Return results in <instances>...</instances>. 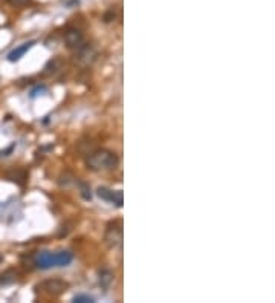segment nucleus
<instances>
[{
  "label": "nucleus",
  "mask_w": 275,
  "mask_h": 303,
  "mask_svg": "<svg viewBox=\"0 0 275 303\" xmlns=\"http://www.w3.org/2000/svg\"><path fill=\"white\" fill-rule=\"evenodd\" d=\"M118 156L113 152L106 150V149H98L92 152L86 159L87 169L93 172H100V170H112L118 165Z\"/></svg>",
  "instance_id": "1"
},
{
  "label": "nucleus",
  "mask_w": 275,
  "mask_h": 303,
  "mask_svg": "<svg viewBox=\"0 0 275 303\" xmlns=\"http://www.w3.org/2000/svg\"><path fill=\"white\" fill-rule=\"evenodd\" d=\"M72 254L69 251H58V253H38L34 259V265L41 270H48L52 267H67L72 262Z\"/></svg>",
  "instance_id": "2"
},
{
  "label": "nucleus",
  "mask_w": 275,
  "mask_h": 303,
  "mask_svg": "<svg viewBox=\"0 0 275 303\" xmlns=\"http://www.w3.org/2000/svg\"><path fill=\"white\" fill-rule=\"evenodd\" d=\"M122 224L119 220H113L110 222L106 228L104 233V243L109 248H118L122 243Z\"/></svg>",
  "instance_id": "3"
},
{
  "label": "nucleus",
  "mask_w": 275,
  "mask_h": 303,
  "mask_svg": "<svg viewBox=\"0 0 275 303\" xmlns=\"http://www.w3.org/2000/svg\"><path fill=\"white\" fill-rule=\"evenodd\" d=\"M38 288L41 289V291H45L48 296L57 297V296H61L63 293L67 291L69 283L61 280V279H49V280H45L43 283H40Z\"/></svg>",
  "instance_id": "4"
},
{
  "label": "nucleus",
  "mask_w": 275,
  "mask_h": 303,
  "mask_svg": "<svg viewBox=\"0 0 275 303\" xmlns=\"http://www.w3.org/2000/svg\"><path fill=\"white\" fill-rule=\"evenodd\" d=\"M96 195H98L101 199L107 201V202H112L116 207H122L124 204V196H122V191L121 190H109L106 187H100L96 190Z\"/></svg>",
  "instance_id": "5"
},
{
  "label": "nucleus",
  "mask_w": 275,
  "mask_h": 303,
  "mask_svg": "<svg viewBox=\"0 0 275 303\" xmlns=\"http://www.w3.org/2000/svg\"><path fill=\"white\" fill-rule=\"evenodd\" d=\"M64 41L69 49H80L84 46V35L80 30H69L64 34Z\"/></svg>",
  "instance_id": "6"
},
{
  "label": "nucleus",
  "mask_w": 275,
  "mask_h": 303,
  "mask_svg": "<svg viewBox=\"0 0 275 303\" xmlns=\"http://www.w3.org/2000/svg\"><path fill=\"white\" fill-rule=\"evenodd\" d=\"M34 43L35 41H28V43H23L22 46H19V48H16L14 51H11L9 54H8V60L11 61V63H14V61H19L23 55L29 51L32 46H34Z\"/></svg>",
  "instance_id": "7"
},
{
  "label": "nucleus",
  "mask_w": 275,
  "mask_h": 303,
  "mask_svg": "<svg viewBox=\"0 0 275 303\" xmlns=\"http://www.w3.org/2000/svg\"><path fill=\"white\" fill-rule=\"evenodd\" d=\"M78 55H80V60L84 63V64H89V63H92L93 60H95V51L92 49V48H89V46H82V48H80L78 49Z\"/></svg>",
  "instance_id": "8"
},
{
  "label": "nucleus",
  "mask_w": 275,
  "mask_h": 303,
  "mask_svg": "<svg viewBox=\"0 0 275 303\" xmlns=\"http://www.w3.org/2000/svg\"><path fill=\"white\" fill-rule=\"evenodd\" d=\"M8 178L11 179L12 182H17L19 185H25L26 182V172L22 170V169H16L8 173Z\"/></svg>",
  "instance_id": "9"
},
{
  "label": "nucleus",
  "mask_w": 275,
  "mask_h": 303,
  "mask_svg": "<svg viewBox=\"0 0 275 303\" xmlns=\"http://www.w3.org/2000/svg\"><path fill=\"white\" fill-rule=\"evenodd\" d=\"M112 282H113V274H112V273L107 271V270L100 271V283H101L104 288H109L110 285H112Z\"/></svg>",
  "instance_id": "10"
},
{
  "label": "nucleus",
  "mask_w": 275,
  "mask_h": 303,
  "mask_svg": "<svg viewBox=\"0 0 275 303\" xmlns=\"http://www.w3.org/2000/svg\"><path fill=\"white\" fill-rule=\"evenodd\" d=\"M16 273L14 271H6L3 275H2V279H0V283H11V282H14L16 280Z\"/></svg>",
  "instance_id": "11"
},
{
  "label": "nucleus",
  "mask_w": 275,
  "mask_h": 303,
  "mask_svg": "<svg viewBox=\"0 0 275 303\" xmlns=\"http://www.w3.org/2000/svg\"><path fill=\"white\" fill-rule=\"evenodd\" d=\"M80 188H81V195L84 199H90L92 198V193H90V187L84 182H80Z\"/></svg>",
  "instance_id": "12"
},
{
  "label": "nucleus",
  "mask_w": 275,
  "mask_h": 303,
  "mask_svg": "<svg viewBox=\"0 0 275 303\" xmlns=\"http://www.w3.org/2000/svg\"><path fill=\"white\" fill-rule=\"evenodd\" d=\"M74 302L75 303H93V299L89 296H84V294H78L74 297Z\"/></svg>",
  "instance_id": "13"
},
{
  "label": "nucleus",
  "mask_w": 275,
  "mask_h": 303,
  "mask_svg": "<svg viewBox=\"0 0 275 303\" xmlns=\"http://www.w3.org/2000/svg\"><path fill=\"white\" fill-rule=\"evenodd\" d=\"M31 2V0H8V3L9 5H12V6H25V5H28V3H29Z\"/></svg>",
  "instance_id": "14"
}]
</instances>
